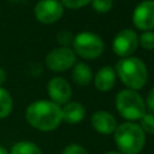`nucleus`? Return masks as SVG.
Returning <instances> with one entry per match:
<instances>
[{
	"instance_id": "12",
	"label": "nucleus",
	"mask_w": 154,
	"mask_h": 154,
	"mask_svg": "<svg viewBox=\"0 0 154 154\" xmlns=\"http://www.w3.org/2000/svg\"><path fill=\"white\" fill-rule=\"evenodd\" d=\"M85 116V108L82 103L77 101H71L64 105L61 108V118L63 122L67 124H77L83 120Z\"/></svg>"
},
{
	"instance_id": "4",
	"label": "nucleus",
	"mask_w": 154,
	"mask_h": 154,
	"mask_svg": "<svg viewBox=\"0 0 154 154\" xmlns=\"http://www.w3.org/2000/svg\"><path fill=\"white\" fill-rule=\"evenodd\" d=\"M116 107L119 114L128 120H140L146 113L142 96L131 89H123L116 96Z\"/></svg>"
},
{
	"instance_id": "11",
	"label": "nucleus",
	"mask_w": 154,
	"mask_h": 154,
	"mask_svg": "<svg viewBox=\"0 0 154 154\" xmlns=\"http://www.w3.org/2000/svg\"><path fill=\"white\" fill-rule=\"evenodd\" d=\"M90 122L94 130L102 135L113 134L117 128L116 118L106 111H96L95 113H93Z\"/></svg>"
},
{
	"instance_id": "15",
	"label": "nucleus",
	"mask_w": 154,
	"mask_h": 154,
	"mask_svg": "<svg viewBox=\"0 0 154 154\" xmlns=\"http://www.w3.org/2000/svg\"><path fill=\"white\" fill-rule=\"evenodd\" d=\"M10 154H42L40 147L30 141H19L12 146Z\"/></svg>"
},
{
	"instance_id": "6",
	"label": "nucleus",
	"mask_w": 154,
	"mask_h": 154,
	"mask_svg": "<svg viewBox=\"0 0 154 154\" xmlns=\"http://www.w3.org/2000/svg\"><path fill=\"white\" fill-rule=\"evenodd\" d=\"M45 63L52 71H66L76 64V54L70 47H57L48 52Z\"/></svg>"
},
{
	"instance_id": "22",
	"label": "nucleus",
	"mask_w": 154,
	"mask_h": 154,
	"mask_svg": "<svg viewBox=\"0 0 154 154\" xmlns=\"http://www.w3.org/2000/svg\"><path fill=\"white\" fill-rule=\"evenodd\" d=\"M61 154H88L87 149L79 144H70L64 148Z\"/></svg>"
},
{
	"instance_id": "25",
	"label": "nucleus",
	"mask_w": 154,
	"mask_h": 154,
	"mask_svg": "<svg viewBox=\"0 0 154 154\" xmlns=\"http://www.w3.org/2000/svg\"><path fill=\"white\" fill-rule=\"evenodd\" d=\"M0 154H8V153H7V150H6L4 147L0 146Z\"/></svg>"
},
{
	"instance_id": "7",
	"label": "nucleus",
	"mask_w": 154,
	"mask_h": 154,
	"mask_svg": "<svg viewBox=\"0 0 154 154\" xmlns=\"http://www.w3.org/2000/svg\"><path fill=\"white\" fill-rule=\"evenodd\" d=\"M64 14V6L59 0H40L34 7L35 18L42 24L58 22Z\"/></svg>"
},
{
	"instance_id": "8",
	"label": "nucleus",
	"mask_w": 154,
	"mask_h": 154,
	"mask_svg": "<svg viewBox=\"0 0 154 154\" xmlns=\"http://www.w3.org/2000/svg\"><path fill=\"white\" fill-rule=\"evenodd\" d=\"M138 47V36L132 29H123L120 30L113 38L112 49L113 52L122 58L131 57L132 53Z\"/></svg>"
},
{
	"instance_id": "21",
	"label": "nucleus",
	"mask_w": 154,
	"mask_h": 154,
	"mask_svg": "<svg viewBox=\"0 0 154 154\" xmlns=\"http://www.w3.org/2000/svg\"><path fill=\"white\" fill-rule=\"evenodd\" d=\"M60 2L63 6H65L67 8L76 10V8L84 7L85 5H88L90 2V0H60Z\"/></svg>"
},
{
	"instance_id": "13",
	"label": "nucleus",
	"mask_w": 154,
	"mask_h": 154,
	"mask_svg": "<svg viewBox=\"0 0 154 154\" xmlns=\"http://www.w3.org/2000/svg\"><path fill=\"white\" fill-rule=\"evenodd\" d=\"M116 82V71L111 66H103L94 77V84L100 91H108L113 88Z\"/></svg>"
},
{
	"instance_id": "17",
	"label": "nucleus",
	"mask_w": 154,
	"mask_h": 154,
	"mask_svg": "<svg viewBox=\"0 0 154 154\" xmlns=\"http://www.w3.org/2000/svg\"><path fill=\"white\" fill-rule=\"evenodd\" d=\"M138 45L144 49H154V32L153 31H143L138 37Z\"/></svg>"
},
{
	"instance_id": "3",
	"label": "nucleus",
	"mask_w": 154,
	"mask_h": 154,
	"mask_svg": "<svg viewBox=\"0 0 154 154\" xmlns=\"http://www.w3.org/2000/svg\"><path fill=\"white\" fill-rule=\"evenodd\" d=\"M114 143L122 154H138L146 143V135L140 125L132 122H125L117 125L114 132Z\"/></svg>"
},
{
	"instance_id": "20",
	"label": "nucleus",
	"mask_w": 154,
	"mask_h": 154,
	"mask_svg": "<svg viewBox=\"0 0 154 154\" xmlns=\"http://www.w3.org/2000/svg\"><path fill=\"white\" fill-rule=\"evenodd\" d=\"M73 37H75V36H73L70 31L64 30V31H60V32L58 34L57 40L59 41V43H60L63 47H69L70 45H72V42H73Z\"/></svg>"
},
{
	"instance_id": "5",
	"label": "nucleus",
	"mask_w": 154,
	"mask_h": 154,
	"mask_svg": "<svg viewBox=\"0 0 154 154\" xmlns=\"http://www.w3.org/2000/svg\"><path fill=\"white\" fill-rule=\"evenodd\" d=\"M75 54L84 59H95L99 58L103 52V41L102 38L90 31H82L73 37L72 42Z\"/></svg>"
},
{
	"instance_id": "26",
	"label": "nucleus",
	"mask_w": 154,
	"mask_h": 154,
	"mask_svg": "<svg viewBox=\"0 0 154 154\" xmlns=\"http://www.w3.org/2000/svg\"><path fill=\"white\" fill-rule=\"evenodd\" d=\"M106 154H122V153H119V152H107Z\"/></svg>"
},
{
	"instance_id": "18",
	"label": "nucleus",
	"mask_w": 154,
	"mask_h": 154,
	"mask_svg": "<svg viewBox=\"0 0 154 154\" xmlns=\"http://www.w3.org/2000/svg\"><path fill=\"white\" fill-rule=\"evenodd\" d=\"M141 129L143 132L154 134V113H144V116L140 119Z\"/></svg>"
},
{
	"instance_id": "9",
	"label": "nucleus",
	"mask_w": 154,
	"mask_h": 154,
	"mask_svg": "<svg viewBox=\"0 0 154 154\" xmlns=\"http://www.w3.org/2000/svg\"><path fill=\"white\" fill-rule=\"evenodd\" d=\"M132 23L143 31H149L154 28V0H143L135 7Z\"/></svg>"
},
{
	"instance_id": "1",
	"label": "nucleus",
	"mask_w": 154,
	"mask_h": 154,
	"mask_svg": "<svg viewBox=\"0 0 154 154\" xmlns=\"http://www.w3.org/2000/svg\"><path fill=\"white\" fill-rule=\"evenodd\" d=\"M25 119L32 128L40 131H52L63 122L61 107L53 101L37 100L26 107Z\"/></svg>"
},
{
	"instance_id": "19",
	"label": "nucleus",
	"mask_w": 154,
	"mask_h": 154,
	"mask_svg": "<svg viewBox=\"0 0 154 154\" xmlns=\"http://www.w3.org/2000/svg\"><path fill=\"white\" fill-rule=\"evenodd\" d=\"M93 10L100 13H106L112 8L113 1L112 0H90Z\"/></svg>"
},
{
	"instance_id": "14",
	"label": "nucleus",
	"mask_w": 154,
	"mask_h": 154,
	"mask_svg": "<svg viewBox=\"0 0 154 154\" xmlns=\"http://www.w3.org/2000/svg\"><path fill=\"white\" fill-rule=\"evenodd\" d=\"M71 77H72V81L76 84L88 85L93 79V72H91V69L87 64H84L82 61H78L73 65Z\"/></svg>"
},
{
	"instance_id": "24",
	"label": "nucleus",
	"mask_w": 154,
	"mask_h": 154,
	"mask_svg": "<svg viewBox=\"0 0 154 154\" xmlns=\"http://www.w3.org/2000/svg\"><path fill=\"white\" fill-rule=\"evenodd\" d=\"M5 81H6V72L4 69L0 67V87L5 83Z\"/></svg>"
},
{
	"instance_id": "2",
	"label": "nucleus",
	"mask_w": 154,
	"mask_h": 154,
	"mask_svg": "<svg viewBox=\"0 0 154 154\" xmlns=\"http://www.w3.org/2000/svg\"><path fill=\"white\" fill-rule=\"evenodd\" d=\"M116 75L123 84L131 90L143 88L148 79V70L146 64L136 57L122 58L116 64Z\"/></svg>"
},
{
	"instance_id": "23",
	"label": "nucleus",
	"mask_w": 154,
	"mask_h": 154,
	"mask_svg": "<svg viewBox=\"0 0 154 154\" xmlns=\"http://www.w3.org/2000/svg\"><path fill=\"white\" fill-rule=\"evenodd\" d=\"M146 102H147V106H148L149 111L152 113H154V88L150 89V91L148 93L147 99H146Z\"/></svg>"
},
{
	"instance_id": "10",
	"label": "nucleus",
	"mask_w": 154,
	"mask_h": 154,
	"mask_svg": "<svg viewBox=\"0 0 154 154\" xmlns=\"http://www.w3.org/2000/svg\"><path fill=\"white\" fill-rule=\"evenodd\" d=\"M47 91L51 101L59 106L67 103L72 95L71 85L63 77H53L47 84Z\"/></svg>"
},
{
	"instance_id": "16",
	"label": "nucleus",
	"mask_w": 154,
	"mask_h": 154,
	"mask_svg": "<svg viewBox=\"0 0 154 154\" xmlns=\"http://www.w3.org/2000/svg\"><path fill=\"white\" fill-rule=\"evenodd\" d=\"M12 107H13V101L10 93L5 88L0 87V118L7 117L11 113Z\"/></svg>"
}]
</instances>
